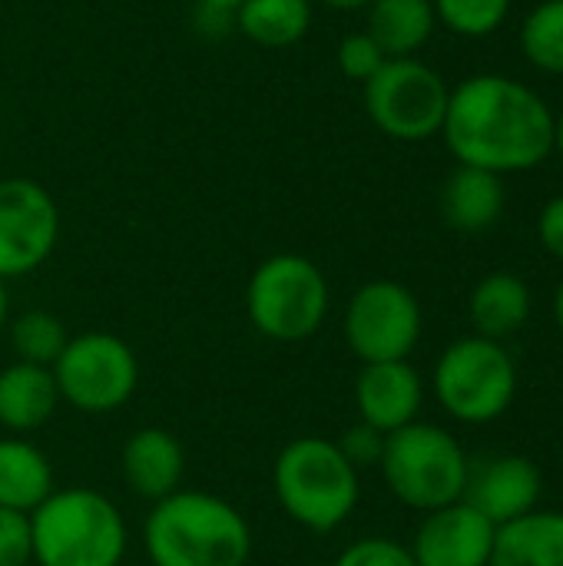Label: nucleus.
I'll return each instance as SVG.
<instances>
[{"mask_svg": "<svg viewBox=\"0 0 563 566\" xmlns=\"http://www.w3.org/2000/svg\"><path fill=\"white\" fill-rule=\"evenodd\" d=\"M335 60H338V70H342V76H348V80H355V83H368L382 66H385V50L365 33V30H358V33H348L342 43H338V53H335Z\"/></svg>", "mask_w": 563, "mask_h": 566, "instance_id": "obj_26", "label": "nucleus"}, {"mask_svg": "<svg viewBox=\"0 0 563 566\" xmlns=\"http://www.w3.org/2000/svg\"><path fill=\"white\" fill-rule=\"evenodd\" d=\"M236 27L265 50L292 46L312 27V0H242Z\"/></svg>", "mask_w": 563, "mask_h": 566, "instance_id": "obj_22", "label": "nucleus"}, {"mask_svg": "<svg viewBox=\"0 0 563 566\" xmlns=\"http://www.w3.org/2000/svg\"><path fill=\"white\" fill-rule=\"evenodd\" d=\"M431 388L448 418L461 424H491L514 405L518 365L504 342L465 335L441 352Z\"/></svg>", "mask_w": 563, "mask_h": 566, "instance_id": "obj_7", "label": "nucleus"}, {"mask_svg": "<svg viewBox=\"0 0 563 566\" xmlns=\"http://www.w3.org/2000/svg\"><path fill=\"white\" fill-rule=\"evenodd\" d=\"M272 491L292 524L309 534H335L362 501V474L332 438H292L272 464Z\"/></svg>", "mask_w": 563, "mask_h": 566, "instance_id": "obj_3", "label": "nucleus"}, {"mask_svg": "<svg viewBox=\"0 0 563 566\" xmlns=\"http://www.w3.org/2000/svg\"><path fill=\"white\" fill-rule=\"evenodd\" d=\"M7 332H10V348H13L17 361L40 365V368H53V361L63 355V348L70 342L66 325L53 312H43V308H30V312L17 315L7 325Z\"/></svg>", "mask_w": 563, "mask_h": 566, "instance_id": "obj_23", "label": "nucleus"}, {"mask_svg": "<svg viewBox=\"0 0 563 566\" xmlns=\"http://www.w3.org/2000/svg\"><path fill=\"white\" fill-rule=\"evenodd\" d=\"M488 566H563V511H531L498 527Z\"/></svg>", "mask_w": 563, "mask_h": 566, "instance_id": "obj_20", "label": "nucleus"}, {"mask_svg": "<svg viewBox=\"0 0 563 566\" xmlns=\"http://www.w3.org/2000/svg\"><path fill=\"white\" fill-rule=\"evenodd\" d=\"M53 491L50 458L27 438H0V507L30 517Z\"/></svg>", "mask_w": 563, "mask_h": 566, "instance_id": "obj_19", "label": "nucleus"}, {"mask_svg": "<svg viewBox=\"0 0 563 566\" xmlns=\"http://www.w3.org/2000/svg\"><path fill=\"white\" fill-rule=\"evenodd\" d=\"M143 551L153 566H249L252 527L226 497L183 488L149 507Z\"/></svg>", "mask_w": 563, "mask_h": 566, "instance_id": "obj_2", "label": "nucleus"}, {"mask_svg": "<svg viewBox=\"0 0 563 566\" xmlns=\"http://www.w3.org/2000/svg\"><path fill=\"white\" fill-rule=\"evenodd\" d=\"M332 566H415V557L392 537H362L348 544Z\"/></svg>", "mask_w": 563, "mask_h": 566, "instance_id": "obj_27", "label": "nucleus"}, {"mask_svg": "<svg viewBox=\"0 0 563 566\" xmlns=\"http://www.w3.org/2000/svg\"><path fill=\"white\" fill-rule=\"evenodd\" d=\"M521 50L528 63L548 76H563V0H541L521 23Z\"/></svg>", "mask_w": 563, "mask_h": 566, "instance_id": "obj_24", "label": "nucleus"}, {"mask_svg": "<svg viewBox=\"0 0 563 566\" xmlns=\"http://www.w3.org/2000/svg\"><path fill=\"white\" fill-rule=\"evenodd\" d=\"M425 332L418 295L395 279H372L348 298L342 335L348 352L362 361H405Z\"/></svg>", "mask_w": 563, "mask_h": 566, "instance_id": "obj_10", "label": "nucleus"}, {"mask_svg": "<svg viewBox=\"0 0 563 566\" xmlns=\"http://www.w3.org/2000/svg\"><path fill=\"white\" fill-rule=\"evenodd\" d=\"M431 3L438 23L468 40L491 36L494 30L504 27L511 13V0H431Z\"/></svg>", "mask_w": 563, "mask_h": 566, "instance_id": "obj_25", "label": "nucleus"}, {"mask_svg": "<svg viewBox=\"0 0 563 566\" xmlns=\"http://www.w3.org/2000/svg\"><path fill=\"white\" fill-rule=\"evenodd\" d=\"M421 405H425V381L408 358L362 365L355 378V411L362 424L392 434L418 421Z\"/></svg>", "mask_w": 563, "mask_h": 566, "instance_id": "obj_14", "label": "nucleus"}, {"mask_svg": "<svg viewBox=\"0 0 563 566\" xmlns=\"http://www.w3.org/2000/svg\"><path fill=\"white\" fill-rule=\"evenodd\" d=\"M385 438H388V434H382V431H375V428L355 421L352 428L342 431V438H335V444H338V451L348 458V464L362 474L365 468H378L382 451H385Z\"/></svg>", "mask_w": 563, "mask_h": 566, "instance_id": "obj_28", "label": "nucleus"}, {"mask_svg": "<svg viewBox=\"0 0 563 566\" xmlns=\"http://www.w3.org/2000/svg\"><path fill=\"white\" fill-rule=\"evenodd\" d=\"M504 176L488 169L458 166L441 186V216L455 232L478 235L488 232L504 216Z\"/></svg>", "mask_w": 563, "mask_h": 566, "instance_id": "obj_17", "label": "nucleus"}, {"mask_svg": "<svg viewBox=\"0 0 563 566\" xmlns=\"http://www.w3.org/2000/svg\"><path fill=\"white\" fill-rule=\"evenodd\" d=\"M441 136L458 166L531 172L554 156V109L508 73H478L451 90Z\"/></svg>", "mask_w": 563, "mask_h": 566, "instance_id": "obj_1", "label": "nucleus"}, {"mask_svg": "<svg viewBox=\"0 0 563 566\" xmlns=\"http://www.w3.org/2000/svg\"><path fill=\"white\" fill-rule=\"evenodd\" d=\"M448 99L451 86L445 76L418 56L385 60V66L365 83L368 119L398 143H425L441 136Z\"/></svg>", "mask_w": 563, "mask_h": 566, "instance_id": "obj_8", "label": "nucleus"}, {"mask_svg": "<svg viewBox=\"0 0 563 566\" xmlns=\"http://www.w3.org/2000/svg\"><path fill=\"white\" fill-rule=\"evenodd\" d=\"M239 7H242V0H199V13L206 20H229V17H236Z\"/></svg>", "mask_w": 563, "mask_h": 566, "instance_id": "obj_31", "label": "nucleus"}, {"mask_svg": "<svg viewBox=\"0 0 563 566\" xmlns=\"http://www.w3.org/2000/svg\"><path fill=\"white\" fill-rule=\"evenodd\" d=\"M60 401L83 415H113L139 388V358L119 335L83 332L70 335L63 355L53 361Z\"/></svg>", "mask_w": 563, "mask_h": 566, "instance_id": "obj_9", "label": "nucleus"}, {"mask_svg": "<svg viewBox=\"0 0 563 566\" xmlns=\"http://www.w3.org/2000/svg\"><path fill=\"white\" fill-rule=\"evenodd\" d=\"M554 322H557V328H561L563 335V279L561 285H557V292H554Z\"/></svg>", "mask_w": 563, "mask_h": 566, "instance_id": "obj_34", "label": "nucleus"}, {"mask_svg": "<svg viewBox=\"0 0 563 566\" xmlns=\"http://www.w3.org/2000/svg\"><path fill=\"white\" fill-rule=\"evenodd\" d=\"M332 308L325 272L299 252H279L256 265L246 285V315L252 328L279 345H299L319 335Z\"/></svg>", "mask_w": 563, "mask_h": 566, "instance_id": "obj_6", "label": "nucleus"}, {"mask_svg": "<svg viewBox=\"0 0 563 566\" xmlns=\"http://www.w3.org/2000/svg\"><path fill=\"white\" fill-rule=\"evenodd\" d=\"M33 544H30V517L0 507V566H30Z\"/></svg>", "mask_w": 563, "mask_h": 566, "instance_id": "obj_29", "label": "nucleus"}, {"mask_svg": "<svg viewBox=\"0 0 563 566\" xmlns=\"http://www.w3.org/2000/svg\"><path fill=\"white\" fill-rule=\"evenodd\" d=\"M56 199L33 179H0V282L37 272L56 249Z\"/></svg>", "mask_w": 563, "mask_h": 566, "instance_id": "obj_11", "label": "nucleus"}, {"mask_svg": "<svg viewBox=\"0 0 563 566\" xmlns=\"http://www.w3.org/2000/svg\"><path fill=\"white\" fill-rule=\"evenodd\" d=\"M60 408V391L50 368L13 361L0 368V428L10 434L40 431Z\"/></svg>", "mask_w": 563, "mask_h": 566, "instance_id": "obj_16", "label": "nucleus"}, {"mask_svg": "<svg viewBox=\"0 0 563 566\" xmlns=\"http://www.w3.org/2000/svg\"><path fill=\"white\" fill-rule=\"evenodd\" d=\"M538 239L548 255L563 262V192L554 196L551 202H544V209L538 216Z\"/></svg>", "mask_w": 563, "mask_h": 566, "instance_id": "obj_30", "label": "nucleus"}, {"mask_svg": "<svg viewBox=\"0 0 563 566\" xmlns=\"http://www.w3.org/2000/svg\"><path fill=\"white\" fill-rule=\"evenodd\" d=\"M37 566H119L129 547L126 517L96 488H56L30 514Z\"/></svg>", "mask_w": 563, "mask_h": 566, "instance_id": "obj_4", "label": "nucleus"}, {"mask_svg": "<svg viewBox=\"0 0 563 566\" xmlns=\"http://www.w3.org/2000/svg\"><path fill=\"white\" fill-rule=\"evenodd\" d=\"M378 471L395 501L418 514H431L465 497L471 461L451 431L411 421L385 438Z\"/></svg>", "mask_w": 563, "mask_h": 566, "instance_id": "obj_5", "label": "nucleus"}, {"mask_svg": "<svg viewBox=\"0 0 563 566\" xmlns=\"http://www.w3.org/2000/svg\"><path fill=\"white\" fill-rule=\"evenodd\" d=\"M494 537L498 527L484 514H478L468 501H455L425 514L408 551L415 566H488Z\"/></svg>", "mask_w": 563, "mask_h": 566, "instance_id": "obj_12", "label": "nucleus"}, {"mask_svg": "<svg viewBox=\"0 0 563 566\" xmlns=\"http://www.w3.org/2000/svg\"><path fill=\"white\" fill-rule=\"evenodd\" d=\"M438 27L431 0H375L368 7L365 33L385 50L388 60L418 56Z\"/></svg>", "mask_w": 563, "mask_h": 566, "instance_id": "obj_21", "label": "nucleus"}, {"mask_svg": "<svg viewBox=\"0 0 563 566\" xmlns=\"http://www.w3.org/2000/svg\"><path fill=\"white\" fill-rule=\"evenodd\" d=\"M544 491L541 468L524 454H498L471 468L465 497L494 527H504L531 511H538Z\"/></svg>", "mask_w": 563, "mask_h": 566, "instance_id": "obj_13", "label": "nucleus"}, {"mask_svg": "<svg viewBox=\"0 0 563 566\" xmlns=\"http://www.w3.org/2000/svg\"><path fill=\"white\" fill-rule=\"evenodd\" d=\"M322 3L332 10H368L375 0H322Z\"/></svg>", "mask_w": 563, "mask_h": 566, "instance_id": "obj_32", "label": "nucleus"}, {"mask_svg": "<svg viewBox=\"0 0 563 566\" xmlns=\"http://www.w3.org/2000/svg\"><path fill=\"white\" fill-rule=\"evenodd\" d=\"M554 153L561 156L563 163V106L561 113H554Z\"/></svg>", "mask_w": 563, "mask_h": 566, "instance_id": "obj_33", "label": "nucleus"}, {"mask_svg": "<svg viewBox=\"0 0 563 566\" xmlns=\"http://www.w3.org/2000/svg\"><path fill=\"white\" fill-rule=\"evenodd\" d=\"M7 312H10V298H7V285L0 282V332L7 328Z\"/></svg>", "mask_w": 563, "mask_h": 566, "instance_id": "obj_35", "label": "nucleus"}, {"mask_svg": "<svg viewBox=\"0 0 563 566\" xmlns=\"http://www.w3.org/2000/svg\"><path fill=\"white\" fill-rule=\"evenodd\" d=\"M119 474H123V484L156 504L176 491H183V481H186V448L183 441L166 431V428H139L126 438L123 451H119Z\"/></svg>", "mask_w": 563, "mask_h": 566, "instance_id": "obj_15", "label": "nucleus"}, {"mask_svg": "<svg viewBox=\"0 0 563 566\" xmlns=\"http://www.w3.org/2000/svg\"><path fill=\"white\" fill-rule=\"evenodd\" d=\"M534 312L531 285L514 272H491L484 275L468 298V318L475 325V335L504 342L514 332L528 325Z\"/></svg>", "mask_w": 563, "mask_h": 566, "instance_id": "obj_18", "label": "nucleus"}]
</instances>
